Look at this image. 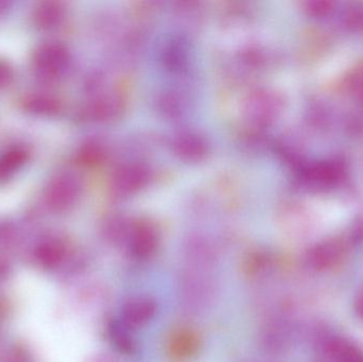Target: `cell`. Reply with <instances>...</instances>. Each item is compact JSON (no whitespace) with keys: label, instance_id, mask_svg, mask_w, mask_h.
<instances>
[{"label":"cell","instance_id":"cell-1","mask_svg":"<svg viewBox=\"0 0 363 362\" xmlns=\"http://www.w3.org/2000/svg\"><path fill=\"white\" fill-rule=\"evenodd\" d=\"M345 174L347 166L341 159H320L307 165L303 179L313 191H325L338 186L345 180Z\"/></svg>","mask_w":363,"mask_h":362},{"label":"cell","instance_id":"cell-2","mask_svg":"<svg viewBox=\"0 0 363 362\" xmlns=\"http://www.w3.org/2000/svg\"><path fill=\"white\" fill-rule=\"evenodd\" d=\"M67 62L66 49L57 43L40 45L33 55L34 69L43 79L57 78L65 69Z\"/></svg>","mask_w":363,"mask_h":362},{"label":"cell","instance_id":"cell-3","mask_svg":"<svg viewBox=\"0 0 363 362\" xmlns=\"http://www.w3.org/2000/svg\"><path fill=\"white\" fill-rule=\"evenodd\" d=\"M347 252V244L343 238H330L311 249L308 261L315 269L322 271L338 265L345 259Z\"/></svg>","mask_w":363,"mask_h":362},{"label":"cell","instance_id":"cell-4","mask_svg":"<svg viewBox=\"0 0 363 362\" xmlns=\"http://www.w3.org/2000/svg\"><path fill=\"white\" fill-rule=\"evenodd\" d=\"M77 195V183L69 176H59L49 183L45 200L49 208L62 210L69 206Z\"/></svg>","mask_w":363,"mask_h":362},{"label":"cell","instance_id":"cell-5","mask_svg":"<svg viewBox=\"0 0 363 362\" xmlns=\"http://www.w3.org/2000/svg\"><path fill=\"white\" fill-rule=\"evenodd\" d=\"M157 305L148 298L131 300L123 310L125 323L130 327H142L155 317Z\"/></svg>","mask_w":363,"mask_h":362},{"label":"cell","instance_id":"cell-6","mask_svg":"<svg viewBox=\"0 0 363 362\" xmlns=\"http://www.w3.org/2000/svg\"><path fill=\"white\" fill-rule=\"evenodd\" d=\"M340 87L351 101L363 106V59L358 60L345 72Z\"/></svg>","mask_w":363,"mask_h":362},{"label":"cell","instance_id":"cell-7","mask_svg":"<svg viewBox=\"0 0 363 362\" xmlns=\"http://www.w3.org/2000/svg\"><path fill=\"white\" fill-rule=\"evenodd\" d=\"M64 16V9L60 2L42 1L33 10V21L42 30H51L60 25Z\"/></svg>","mask_w":363,"mask_h":362},{"label":"cell","instance_id":"cell-8","mask_svg":"<svg viewBox=\"0 0 363 362\" xmlns=\"http://www.w3.org/2000/svg\"><path fill=\"white\" fill-rule=\"evenodd\" d=\"M28 159V153L23 148H13L0 157V181L12 178Z\"/></svg>","mask_w":363,"mask_h":362},{"label":"cell","instance_id":"cell-9","mask_svg":"<svg viewBox=\"0 0 363 362\" xmlns=\"http://www.w3.org/2000/svg\"><path fill=\"white\" fill-rule=\"evenodd\" d=\"M26 110L32 114L48 116L57 112L59 104L57 100L46 94H33L25 100Z\"/></svg>","mask_w":363,"mask_h":362},{"label":"cell","instance_id":"cell-10","mask_svg":"<svg viewBox=\"0 0 363 362\" xmlns=\"http://www.w3.org/2000/svg\"><path fill=\"white\" fill-rule=\"evenodd\" d=\"M333 362H363V353L347 340L337 339L330 346Z\"/></svg>","mask_w":363,"mask_h":362},{"label":"cell","instance_id":"cell-11","mask_svg":"<svg viewBox=\"0 0 363 362\" xmlns=\"http://www.w3.org/2000/svg\"><path fill=\"white\" fill-rule=\"evenodd\" d=\"M341 23L349 31L363 33V1L347 4L341 13Z\"/></svg>","mask_w":363,"mask_h":362},{"label":"cell","instance_id":"cell-12","mask_svg":"<svg viewBox=\"0 0 363 362\" xmlns=\"http://www.w3.org/2000/svg\"><path fill=\"white\" fill-rule=\"evenodd\" d=\"M335 4L332 0H311L304 4L305 10L311 16L321 18L332 14L335 10Z\"/></svg>","mask_w":363,"mask_h":362},{"label":"cell","instance_id":"cell-13","mask_svg":"<svg viewBox=\"0 0 363 362\" xmlns=\"http://www.w3.org/2000/svg\"><path fill=\"white\" fill-rule=\"evenodd\" d=\"M62 252L63 250H62L61 246L55 242H46V244H42L38 251L40 259L48 261V263H55L59 261L61 259Z\"/></svg>","mask_w":363,"mask_h":362},{"label":"cell","instance_id":"cell-14","mask_svg":"<svg viewBox=\"0 0 363 362\" xmlns=\"http://www.w3.org/2000/svg\"><path fill=\"white\" fill-rule=\"evenodd\" d=\"M196 342L194 338L190 335H184L182 334L178 339H176L174 344V349L177 354L179 355H189L194 352L196 349Z\"/></svg>","mask_w":363,"mask_h":362},{"label":"cell","instance_id":"cell-15","mask_svg":"<svg viewBox=\"0 0 363 362\" xmlns=\"http://www.w3.org/2000/svg\"><path fill=\"white\" fill-rule=\"evenodd\" d=\"M13 78V72L8 64L0 62V89L6 86Z\"/></svg>","mask_w":363,"mask_h":362},{"label":"cell","instance_id":"cell-16","mask_svg":"<svg viewBox=\"0 0 363 362\" xmlns=\"http://www.w3.org/2000/svg\"><path fill=\"white\" fill-rule=\"evenodd\" d=\"M354 307H355L358 316L363 319V286L358 290L357 295H356Z\"/></svg>","mask_w":363,"mask_h":362},{"label":"cell","instance_id":"cell-17","mask_svg":"<svg viewBox=\"0 0 363 362\" xmlns=\"http://www.w3.org/2000/svg\"><path fill=\"white\" fill-rule=\"evenodd\" d=\"M12 6V2L9 0H0V15L4 14Z\"/></svg>","mask_w":363,"mask_h":362}]
</instances>
